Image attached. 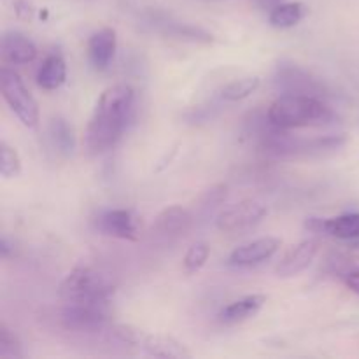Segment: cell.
I'll return each mask as SVG.
<instances>
[{
	"label": "cell",
	"instance_id": "obj_1",
	"mask_svg": "<svg viewBox=\"0 0 359 359\" xmlns=\"http://www.w3.org/2000/svg\"><path fill=\"white\" fill-rule=\"evenodd\" d=\"M133 102L135 93L128 84L119 83L102 91L84 133L88 153L102 154L118 144L132 116Z\"/></svg>",
	"mask_w": 359,
	"mask_h": 359
},
{
	"label": "cell",
	"instance_id": "obj_2",
	"mask_svg": "<svg viewBox=\"0 0 359 359\" xmlns=\"http://www.w3.org/2000/svg\"><path fill=\"white\" fill-rule=\"evenodd\" d=\"M270 121L283 130L321 126L333 118L328 105L312 95L284 93L270 104L266 111Z\"/></svg>",
	"mask_w": 359,
	"mask_h": 359
},
{
	"label": "cell",
	"instance_id": "obj_3",
	"mask_svg": "<svg viewBox=\"0 0 359 359\" xmlns=\"http://www.w3.org/2000/svg\"><path fill=\"white\" fill-rule=\"evenodd\" d=\"M58 293L69 304L107 305L116 293V284L102 270L79 265L67 273L60 284Z\"/></svg>",
	"mask_w": 359,
	"mask_h": 359
},
{
	"label": "cell",
	"instance_id": "obj_4",
	"mask_svg": "<svg viewBox=\"0 0 359 359\" xmlns=\"http://www.w3.org/2000/svg\"><path fill=\"white\" fill-rule=\"evenodd\" d=\"M0 91H2L6 104L9 105L14 116L20 119L21 125L27 126V128H37L39 121H41L37 100L30 93V90L25 86L23 79L7 67L0 69Z\"/></svg>",
	"mask_w": 359,
	"mask_h": 359
},
{
	"label": "cell",
	"instance_id": "obj_5",
	"mask_svg": "<svg viewBox=\"0 0 359 359\" xmlns=\"http://www.w3.org/2000/svg\"><path fill=\"white\" fill-rule=\"evenodd\" d=\"M266 216V207L258 200H242L221 210L216 217L217 230L223 233H245L258 226Z\"/></svg>",
	"mask_w": 359,
	"mask_h": 359
},
{
	"label": "cell",
	"instance_id": "obj_6",
	"mask_svg": "<svg viewBox=\"0 0 359 359\" xmlns=\"http://www.w3.org/2000/svg\"><path fill=\"white\" fill-rule=\"evenodd\" d=\"M60 323L70 332L97 333L109 326V314L105 305L69 304L60 314Z\"/></svg>",
	"mask_w": 359,
	"mask_h": 359
},
{
	"label": "cell",
	"instance_id": "obj_7",
	"mask_svg": "<svg viewBox=\"0 0 359 359\" xmlns=\"http://www.w3.org/2000/svg\"><path fill=\"white\" fill-rule=\"evenodd\" d=\"M319 252V241L318 238H305V241L298 242L293 248L287 249L280 262L277 263L276 273L277 277L283 279H290V277L298 276L304 272L305 269L311 266L314 258Z\"/></svg>",
	"mask_w": 359,
	"mask_h": 359
},
{
	"label": "cell",
	"instance_id": "obj_8",
	"mask_svg": "<svg viewBox=\"0 0 359 359\" xmlns=\"http://www.w3.org/2000/svg\"><path fill=\"white\" fill-rule=\"evenodd\" d=\"M98 230L102 233L123 241H137L140 231V219L133 210L112 209L105 210L98 217Z\"/></svg>",
	"mask_w": 359,
	"mask_h": 359
},
{
	"label": "cell",
	"instance_id": "obj_9",
	"mask_svg": "<svg viewBox=\"0 0 359 359\" xmlns=\"http://www.w3.org/2000/svg\"><path fill=\"white\" fill-rule=\"evenodd\" d=\"M283 245V241L277 237H259L248 244L233 249L228 258V263L233 266H255L272 258Z\"/></svg>",
	"mask_w": 359,
	"mask_h": 359
},
{
	"label": "cell",
	"instance_id": "obj_10",
	"mask_svg": "<svg viewBox=\"0 0 359 359\" xmlns=\"http://www.w3.org/2000/svg\"><path fill=\"white\" fill-rule=\"evenodd\" d=\"M137 347L142 349L146 354H149V356H154V358L189 359L193 356L184 344L179 342V340L174 339V337L161 335V333L142 332Z\"/></svg>",
	"mask_w": 359,
	"mask_h": 359
},
{
	"label": "cell",
	"instance_id": "obj_11",
	"mask_svg": "<svg viewBox=\"0 0 359 359\" xmlns=\"http://www.w3.org/2000/svg\"><path fill=\"white\" fill-rule=\"evenodd\" d=\"M116 48H118V37L114 28L104 27L95 32L88 41V56L93 69L98 72L107 70L114 60Z\"/></svg>",
	"mask_w": 359,
	"mask_h": 359
},
{
	"label": "cell",
	"instance_id": "obj_12",
	"mask_svg": "<svg viewBox=\"0 0 359 359\" xmlns=\"http://www.w3.org/2000/svg\"><path fill=\"white\" fill-rule=\"evenodd\" d=\"M0 53L4 62L13 65H27L37 58V46L21 32H6L0 39Z\"/></svg>",
	"mask_w": 359,
	"mask_h": 359
},
{
	"label": "cell",
	"instance_id": "obj_13",
	"mask_svg": "<svg viewBox=\"0 0 359 359\" xmlns=\"http://www.w3.org/2000/svg\"><path fill=\"white\" fill-rule=\"evenodd\" d=\"M193 216L181 205H170L161 210L153 223V230L161 237H181L191 228Z\"/></svg>",
	"mask_w": 359,
	"mask_h": 359
},
{
	"label": "cell",
	"instance_id": "obj_14",
	"mask_svg": "<svg viewBox=\"0 0 359 359\" xmlns=\"http://www.w3.org/2000/svg\"><path fill=\"white\" fill-rule=\"evenodd\" d=\"M307 226L314 231H325L326 235L340 241H353L359 238V212L344 214L332 219H311Z\"/></svg>",
	"mask_w": 359,
	"mask_h": 359
},
{
	"label": "cell",
	"instance_id": "obj_15",
	"mask_svg": "<svg viewBox=\"0 0 359 359\" xmlns=\"http://www.w3.org/2000/svg\"><path fill=\"white\" fill-rule=\"evenodd\" d=\"M265 304H266L265 294H259V293L248 294V297L226 305V307L219 312V321L226 326H233V325H238V323H244L248 321V319L255 318V316L262 311Z\"/></svg>",
	"mask_w": 359,
	"mask_h": 359
},
{
	"label": "cell",
	"instance_id": "obj_16",
	"mask_svg": "<svg viewBox=\"0 0 359 359\" xmlns=\"http://www.w3.org/2000/svg\"><path fill=\"white\" fill-rule=\"evenodd\" d=\"M48 139L51 147L63 158H69L76 149V135L74 128L65 118H53L48 128Z\"/></svg>",
	"mask_w": 359,
	"mask_h": 359
},
{
	"label": "cell",
	"instance_id": "obj_17",
	"mask_svg": "<svg viewBox=\"0 0 359 359\" xmlns=\"http://www.w3.org/2000/svg\"><path fill=\"white\" fill-rule=\"evenodd\" d=\"M67 79V63L62 55H51L44 60L37 72V84L42 90H58Z\"/></svg>",
	"mask_w": 359,
	"mask_h": 359
},
{
	"label": "cell",
	"instance_id": "obj_18",
	"mask_svg": "<svg viewBox=\"0 0 359 359\" xmlns=\"http://www.w3.org/2000/svg\"><path fill=\"white\" fill-rule=\"evenodd\" d=\"M309 7L304 2H283L269 13V21L273 28L286 30L293 28L307 16Z\"/></svg>",
	"mask_w": 359,
	"mask_h": 359
},
{
	"label": "cell",
	"instance_id": "obj_19",
	"mask_svg": "<svg viewBox=\"0 0 359 359\" xmlns=\"http://www.w3.org/2000/svg\"><path fill=\"white\" fill-rule=\"evenodd\" d=\"M279 83L286 88V93H298V95H312L316 97V91H319V88L316 86L314 81L311 77L305 76L302 70H298L297 67H290V69H284L279 74Z\"/></svg>",
	"mask_w": 359,
	"mask_h": 359
},
{
	"label": "cell",
	"instance_id": "obj_20",
	"mask_svg": "<svg viewBox=\"0 0 359 359\" xmlns=\"http://www.w3.org/2000/svg\"><path fill=\"white\" fill-rule=\"evenodd\" d=\"M262 84V79L258 76H248V77H241V79L231 81L230 84L223 88L221 91V97L224 98L226 102H238L244 100V98L251 97L252 93H256Z\"/></svg>",
	"mask_w": 359,
	"mask_h": 359
},
{
	"label": "cell",
	"instance_id": "obj_21",
	"mask_svg": "<svg viewBox=\"0 0 359 359\" xmlns=\"http://www.w3.org/2000/svg\"><path fill=\"white\" fill-rule=\"evenodd\" d=\"M21 158L13 146L2 140L0 142V174L6 179H14L21 174Z\"/></svg>",
	"mask_w": 359,
	"mask_h": 359
},
{
	"label": "cell",
	"instance_id": "obj_22",
	"mask_svg": "<svg viewBox=\"0 0 359 359\" xmlns=\"http://www.w3.org/2000/svg\"><path fill=\"white\" fill-rule=\"evenodd\" d=\"M209 256H210L209 244H207V242H196V244H193L191 248L188 249L184 259H182V263H184V270L188 273H196L203 265H205Z\"/></svg>",
	"mask_w": 359,
	"mask_h": 359
},
{
	"label": "cell",
	"instance_id": "obj_23",
	"mask_svg": "<svg viewBox=\"0 0 359 359\" xmlns=\"http://www.w3.org/2000/svg\"><path fill=\"white\" fill-rule=\"evenodd\" d=\"M0 358L4 359H21L23 351L18 337L7 328L4 323H0Z\"/></svg>",
	"mask_w": 359,
	"mask_h": 359
},
{
	"label": "cell",
	"instance_id": "obj_24",
	"mask_svg": "<svg viewBox=\"0 0 359 359\" xmlns=\"http://www.w3.org/2000/svg\"><path fill=\"white\" fill-rule=\"evenodd\" d=\"M177 35L181 39L184 37V39H191V41H202V42L212 41V35L203 32L202 28H195V27H179Z\"/></svg>",
	"mask_w": 359,
	"mask_h": 359
},
{
	"label": "cell",
	"instance_id": "obj_25",
	"mask_svg": "<svg viewBox=\"0 0 359 359\" xmlns=\"http://www.w3.org/2000/svg\"><path fill=\"white\" fill-rule=\"evenodd\" d=\"M344 283H346V286L349 287L353 293L359 294V269L347 270V272L344 273Z\"/></svg>",
	"mask_w": 359,
	"mask_h": 359
},
{
	"label": "cell",
	"instance_id": "obj_26",
	"mask_svg": "<svg viewBox=\"0 0 359 359\" xmlns=\"http://www.w3.org/2000/svg\"><path fill=\"white\" fill-rule=\"evenodd\" d=\"M344 251L349 258L359 259V238H353V241H346V245H344Z\"/></svg>",
	"mask_w": 359,
	"mask_h": 359
},
{
	"label": "cell",
	"instance_id": "obj_27",
	"mask_svg": "<svg viewBox=\"0 0 359 359\" xmlns=\"http://www.w3.org/2000/svg\"><path fill=\"white\" fill-rule=\"evenodd\" d=\"M283 2H284V0H255V4L259 7V9L269 11V13L272 9H276L277 6H280Z\"/></svg>",
	"mask_w": 359,
	"mask_h": 359
}]
</instances>
